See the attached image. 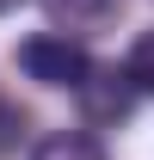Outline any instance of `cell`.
I'll return each instance as SVG.
<instances>
[{
	"label": "cell",
	"instance_id": "6da1fadb",
	"mask_svg": "<svg viewBox=\"0 0 154 160\" xmlns=\"http://www.w3.org/2000/svg\"><path fill=\"white\" fill-rule=\"evenodd\" d=\"M19 68L37 86H80V80L93 74V62H86V49H80L68 31H37V37L19 43Z\"/></svg>",
	"mask_w": 154,
	"mask_h": 160
},
{
	"label": "cell",
	"instance_id": "7a4b0ae2",
	"mask_svg": "<svg viewBox=\"0 0 154 160\" xmlns=\"http://www.w3.org/2000/svg\"><path fill=\"white\" fill-rule=\"evenodd\" d=\"M80 92V111H86V123H99V129H117V123H130V111H136V86L130 80V68H93V74L74 86Z\"/></svg>",
	"mask_w": 154,
	"mask_h": 160
},
{
	"label": "cell",
	"instance_id": "3957f363",
	"mask_svg": "<svg viewBox=\"0 0 154 160\" xmlns=\"http://www.w3.org/2000/svg\"><path fill=\"white\" fill-rule=\"evenodd\" d=\"M43 12L56 31H74V37H93L105 25L123 19V0H43Z\"/></svg>",
	"mask_w": 154,
	"mask_h": 160
},
{
	"label": "cell",
	"instance_id": "277c9868",
	"mask_svg": "<svg viewBox=\"0 0 154 160\" xmlns=\"http://www.w3.org/2000/svg\"><path fill=\"white\" fill-rule=\"evenodd\" d=\"M31 160H105V142L93 129H56L31 148Z\"/></svg>",
	"mask_w": 154,
	"mask_h": 160
},
{
	"label": "cell",
	"instance_id": "5b68a950",
	"mask_svg": "<svg viewBox=\"0 0 154 160\" xmlns=\"http://www.w3.org/2000/svg\"><path fill=\"white\" fill-rule=\"evenodd\" d=\"M123 68H130V80L142 92H154V31H142V37L130 43V62H123Z\"/></svg>",
	"mask_w": 154,
	"mask_h": 160
},
{
	"label": "cell",
	"instance_id": "8992f818",
	"mask_svg": "<svg viewBox=\"0 0 154 160\" xmlns=\"http://www.w3.org/2000/svg\"><path fill=\"white\" fill-rule=\"evenodd\" d=\"M19 136H25V111L6 99V92H0V154H6V148H13Z\"/></svg>",
	"mask_w": 154,
	"mask_h": 160
},
{
	"label": "cell",
	"instance_id": "52a82bcc",
	"mask_svg": "<svg viewBox=\"0 0 154 160\" xmlns=\"http://www.w3.org/2000/svg\"><path fill=\"white\" fill-rule=\"evenodd\" d=\"M13 6H25V0H0V12H13Z\"/></svg>",
	"mask_w": 154,
	"mask_h": 160
}]
</instances>
